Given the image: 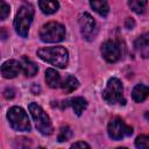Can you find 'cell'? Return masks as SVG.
<instances>
[{
  "mask_svg": "<svg viewBox=\"0 0 149 149\" xmlns=\"http://www.w3.org/2000/svg\"><path fill=\"white\" fill-rule=\"evenodd\" d=\"M37 56L59 69H65L69 63V52L64 47H45L37 50Z\"/></svg>",
  "mask_w": 149,
  "mask_h": 149,
  "instance_id": "1",
  "label": "cell"
},
{
  "mask_svg": "<svg viewBox=\"0 0 149 149\" xmlns=\"http://www.w3.org/2000/svg\"><path fill=\"white\" fill-rule=\"evenodd\" d=\"M33 17H34V7L31 5H23L19 8L14 19V28L15 31L21 37L28 36Z\"/></svg>",
  "mask_w": 149,
  "mask_h": 149,
  "instance_id": "2",
  "label": "cell"
},
{
  "mask_svg": "<svg viewBox=\"0 0 149 149\" xmlns=\"http://www.w3.org/2000/svg\"><path fill=\"white\" fill-rule=\"evenodd\" d=\"M28 109L30 112L33 120L35 121L37 130L43 135H50L54 130V127L49 115L43 111V108L36 102H30L28 105Z\"/></svg>",
  "mask_w": 149,
  "mask_h": 149,
  "instance_id": "3",
  "label": "cell"
},
{
  "mask_svg": "<svg viewBox=\"0 0 149 149\" xmlns=\"http://www.w3.org/2000/svg\"><path fill=\"white\" fill-rule=\"evenodd\" d=\"M102 98L109 105H115V104L125 105L126 104V99L123 97L122 83L115 77L109 78L105 90L102 91Z\"/></svg>",
  "mask_w": 149,
  "mask_h": 149,
  "instance_id": "4",
  "label": "cell"
},
{
  "mask_svg": "<svg viewBox=\"0 0 149 149\" xmlns=\"http://www.w3.org/2000/svg\"><path fill=\"white\" fill-rule=\"evenodd\" d=\"M7 119L10 127L17 132H29L31 129L28 114L22 107L13 106L7 112Z\"/></svg>",
  "mask_w": 149,
  "mask_h": 149,
  "instance_id": "5",
  "label": "cell"
},
{
  "mask_svg": "<svg viewBox=\"0 0 149 149\" xmlns=\"http://www.w3.org/2000/svg\"><path fill=\"white\" fill-rule=\"evenodd\" d=\"M40 38L44 43H57L65 38V27L59 22H48L40 30Z\"/></svg>",
  "mask_w": 149,
  "mask_h": 149,
  "instance_id": "6",
  "label": "cell"
},
{
  "mask_svg": "<svg viewBox=\"0 0 149 149\" xmlns=\"http://www.w3.org/2000/svg\"><path fill=\"white\" fill-rule=\"evenodd\" d=\"M107 133H108V136L112 140L119 141V140H122L126 136H130L133 134V128L130 126L126 125L125 121L121 118L115 116L108 122Z\"/></svg>",
  "mask_w": 149,
  "mask_h": 149,
  "instance_id": "7",
  "label": "cell"
},
{
  "mask_svg": "<svg viewBox=\"0 0 149 149\" xmlns=\"http://www.w3.org/2000/svg\"><path fill=\"white\" fill-rule=\"evenodd\" d=\"M79 27H80V33L86 41H93L98 34V28L94 19L88 13H81L79 15Z\"/></svg>",
  "mask_w": 149,
  "mask_h": 149,
  "instance_id": "8",
  "label": "cell"
},
{
  "mask_svg": "<svg viewBox=\"0 0 149 149\" xmlns=\"http://www.w3.org/2000/svg\"><path fill=\"white\" fill-rule=\"evenodd\" d=\"M101 55L108 63H115L121 58V47L118 42L108 40L101 44Z\"/></svg>",
  "mask_w": 149,
  "mask_h": 149,
  "instance_id": "9",
  "label": "cell"
},
{
  "mask_svg": "<svg viewBox=\"0 0 149 149\" xmlns=\"http://www.w3.org/2000/svg\"><path fill=\"white\" fill-rule=\"evenodd\" d=\"M21 70V63L15 61V59H9V61H6L2 66H1V73H2V77L3 78H7V79H12V78H15L19 72Z\"/></svg>",
  "mask_w": 149,
  "mask_h": 149,
  "instance_id": "10",
  "label": "cell"
},
{
  "mask_svg": "<svg viewBox=\"0 0 149 149\" xmlns=\"http://www.w3.org/2000/svg\"><path fill=\"white\" fill-rule=\"evenodd\" d=\"M68 106H71L72 109L74 111V113L79 116V115H81V113L86 109V107H87V101H86L83 97H74V98H71V99H69V100L62 101V108L68 107Z\"/></svg>",
  "mask_w": 149,
  "mask_h": 149,
  "instance_id": "11",
  "label": "cell"
},
{
  "mask_svg": "<svg viewBox=\"0 0 149 149\" xmlns=\"http://www.w3.org/2000/svg\"><path fill=\"white\" fill-rule=\"evenodd\" d=\"M135 49L142 55V57H148L149 56V33H146L137 37L134 42Z\"/></svg>",
  "mask_w": 149,
  "mask_h": 149,
  "instance_id": "12",
  "label": "cell"
},
{
  "mask_svg": "<svg viewBox=\"0 0 149 149\" xmlns=\"http://www.w3.org/2000/svg\"><path fill=\"white\" fill-rule=\"evenodd\" d=\"M149 97V86L144 84H137L132 91V98L135 102H142Z\"/></svg>",
  "mask_w": 149,
  "mask_h": 149,
  "instance_id": "13",
  "label": "cell"
},
{
  "mask_svg": "<svg viewBox=\"0 0 149 149\" xmlns=\"http://www.w3.org/2000/svg\"><path fill=\"white\" fill-rule=\"evenodd\" d=\"M20 63H21V69L27 77H34L37 73L38 71L37 65L31 59H29L27 56H22L20 59Z\"/></svg>",
  "mask_w": 149,
  "mask_h": 149,
  "instance_id": "14",
  "label": "cell"
},
{
  "mask_svg": "<svg viewBox=\"0 0 149 149\" xmlns=\"http://www.w3.org/2000/svg\"><path fill=\"white\" fill-rule=\"evenodd\" d=\"M45 81H47V84H48L51 88L59 87L61 84H62L59 73H58L55 69H51V68H49V69L45 70Z\"/></svg>",
  "mask_w": 149,
  "mask_h": 149,
  "instance_id": "15",
  "label": "cell"
},
{
  "mask_svg": "<svg viewBox=\"0 0 149 149\" xmlns=\"http://www.w3.org/2000/svg\"><path fill=\"white\" fill-rule=\"evenodd\" d=\"M38 7L44 14L49 15L58 10L59 3L57 0H38Z\"/></svg>",
  "mask_w": 149,
  "mask_h": 149,
  "instance_id": "16",
  "label": "cell"
},
{
  "mask_svg": "<svg viewBox=\"0 0 149 149\" xmlns=\"http://www.w3.org/2000/svg\"><path fill=\"white\" fill-rule=\"evenodd\" d=\"M90 6L94 12L101 16H107L109 12V6L107 0H90Z\"/></svg>",
  "mask_w": 149,
  "mask_h": 149,
  "instance_id": "17",
  "label": "cell"
},
{
  "mask_svg": "<svg viewBox=\"0 0 149 149\" xmlns=\"http://www.w3.org/2000/svg\"><path fill=\"white\" fill-rule=\"evenodd\" d=\"M78 86H79L78 79H77L76 77L71 76V74L66 76V77L63 79L62 84H61V87H62V90H63L65 93H71V92H73L74 90L78 88Z\"/></svg>",
  "mask_w": 149,
  "mask_h": 149,
  "instance_id": "18",
  "label": "cell"
},
{
  "mask_svg": "<svg viewBox=\"0 0 149 149\" xmlns=\"http://www.w3.org/2000/svg\"><path fill=\"white\" fill-rule=\"evenodd\" d=\"M147 0H128V6L136 14H142L147 6Z\"/></svg>",
  "mask_w": 149,
  "mask_h": 149,
  "instance_id": "19",
  "label": "cell"
},
{
  "mask_svg": "<svg viewBox=\"0 0 149 149\" xmlns=\"http://www.w3.org/2000/svg\"><path fill=\"white\" fill-rule=\"evenodd\" d=\"M73 133L71 130V128L69 126H63L61 127L59 129V133L57 135V141L58 142H65V141H69L71 137H72Z\"/></svg>",
  "mask_w": 149,
  "mask_h": 149,
  "instance_id": "20",
  "label": "cell"
},
{
  "mask_svg": "<svg viewBox=\"0 0 149 149\" xmlns=\"http://www.w3.org/2000/svg\"><path fill=\"white\" fill-rule=\"evenodd\" d=\"M135 146L140 149L149 148V135H139L135 140Z\"/></svg>",
  "mask_w": 149,
  "mask_h": 149,
  "instance_id": "21",
  "label": "cell"
},
{
  "mask_svg": "<svg viewBox=\"0 0 149 149\" xmlns=\"http://www.w3.org/2000/svg\"><path fill=\"white\" fill-rule=\"evenodd\" d=\"M9 12H10V8H9V5H7L3 0H0V20H6L7 16L9 15Z\"/></svg>",
  "mask_w": 149,
  "mask_h": 149,
  "instance_id": "22",
  "label": "cell"
},
{
  "mask_svg": "<svg viewBox=\"0 0 149 149\" xmlns=\"http://www.w3.org/2000/svg\"><path fill=\"white\" fill-rule=\"evenodd\" d=\"M14 95H15V91L12 87H7L3 91V97L7 98V99H12V98H14Z\"/></svg>",
  "mask_w": 149,
  "mask_h": 149,
  "instance_id": "23",
  "label": "cell"
},
{
  "mask_svg": "<svg viewBox=\"0 0 149 149\" xmlns=\"http://www.w3.org/2000/svg\"><path fill=\"white\" fill-rule=\"evenodd\" d=\"M135 26V21L132 19V17H127L126 19V22H125V27L127 29H133Z\"/></svg>",
  "mask_w": 149,
  "mask_h": 149,
  "instance_id": "24",
  "label": "cell"
},
{
  "mask_svg": "<svg viewBox=\"0 0 149 149\" xmlns=\"http://www.w3.org/2000/svg\"><path fill=\"white\" fill-rule=\"evenodd\" d=\"M71 148H90V144L86 142H74L71 144Z\"/></svg>",
  "mask_w": 149,
  "mask_h": 149,
  "instance_id": "25",
  "label": "cell"
},
{
  "mask_svg": "<svg viewBox=\"0 0 149 149\" xmlns=\"http://www.w3.org/2000/svg\"><path fill=\"white\" fill-rule=\"evenodd\" d=\"M31 90H33L34 94H38V92H40V86H36V85H34Z\"/></svg>",
  "mask_w": 149,
  "mask_h": 149,
  "instance_id": "26",
  "label": "cell"
},
{
  "mask_svg": "<svg viewBox=\"0 0 149 149\" xmlns=\"http://www.w3.org/2000/svg\"><path fill=\"white\" fill-rule=\"evenodd\" d=\"M146 118H147V119H149V113H148V112L146 113Z\"/></svg>",
  "mask_w": 149,
  "mask_h": 149,
  "instance_id": "27",
  "label": "cell"
}]
</instances>
